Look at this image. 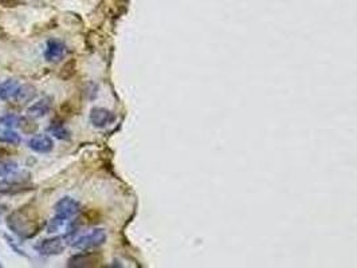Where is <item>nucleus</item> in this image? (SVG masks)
Listing matches in <instances>:
<instances>
[{
	"label": "nucleus",
	"instance_id": "obj_4",
	"mask_svg": "<svg viewBox=\"0 0 357 268\" xmlns=\"http://www.w3.org/2000/svg\"><path fill=\"white\" fill-rule=\"evenodd\" d=\"M102 256L98 252H81L67 260V267L90 268L100 266Z\"/></svg>",
	"mask_w": 357,
	"mask_h": 268
},
{
	"label": "nucleus",
	"instance_id": "obj_15",
	"mask_svg": "<svg viewBox=\"0 0 357 268\" xmlns=\"http://www.w3.org/2000/svg\"><path fill=\"white\" fill-rule=\"evenodd\" d=\"M20 141H22V138L14 130H11V129L0 130V142L10 144V145H18V144H20Z\"/></svg>",
	"mask_w": 357,
	"mask_h": 268
},
{
	"label": "nucleus",
	"instance_id": "obj_14",
	"mask_svg": "<svg viewBox=\"0 0 357 268\" xmlns=\"http://www.w3.org/2000/svg\"><path fill=\"white\" fill-rule=\"evenodd\" d=\"M49 132H50L54 137H56L58 140H63V141L70 140V137H71L70 132L66 129V126L63 125V122H59V121L51 122L50 127H49Z\"/></svg>",
	"mask_w": 357,
	"mask_h": 268
},
{
	"label": "nucleus",
	"instance_id": "obj_18",
	"mask_svg": "<svg viewBox=\"0 0 357 268\" xmlns=\"http://www.w3.org/2000/svg\"><path fill=\"white\" fill-rule=\"evenodd\" d=\"M0 123L3 126L8 127V129H12V127L18 126L19 123V117L15 116V114H5V116L0 117Z\"/></svg>",
	"mask_w": 357,
	"mask_h": 268
},
{
	"label": "nucleus",
	"instance_id": "obj_22",
	"mask_svg": "<svg viewBox=\"0 0 357 268\" xmlns=\"http://www.w3.org/2000/svg\"><path fill=\"white\" fill-rule=\"evenodd\" d=\"M0 267H1V264H0Z\"/></svg>",
	"mask_w": 357,
	"mask_h": 268
},
{
	"label": "nucleus",
	"instance_id": "obj_1",
	"mask_svg": "<svg viewBox=\"0 0 357 268\" xmlns=\"http://www.w3.org/2000/svg\"><path fill=\"white\" fill-rule=\"evenodd\" d=\"M43 220L39 213L31 204L16 209L8 215L7 225L16 236L22 239L34 238L36 233L43 228Z\"/></svg>",
	"mask_w": 357,
	"mask_h": 268
},
{
	"label": "nucleus",
	"instance_id": "obj_9",
	"mask_svg": "<svg viewBox=\"0 0 357 268\" xmlns=\"http://www.w3.org/2000/svg\"><path fill=\"white\" fill-rule=\"evenodd\" d=\"M28 147L36 153H50L54 147V142L46 134H36L28 140Z\"/></svg>",
	"mask_w": 357,
	"mask_h": 268
},
{
	"label": "nucleus",
	"instance_id": "obj_2",
	"mask_svg": "<svg viewBox=\"0 0 357 268\" xmlns=\"http://www.w3.org/2000/svg\"><path fill=\"white\" fill-rule=\"evenodd\" d=\"M106 242V232L101 228L93 229L89 233H85L76 240H73V247L77 249H82V251H87V249H93V248L101 247L102 244Z\"/></svg>",
	"mask_w": 357,
	"mask_h": 268
},
{
	"label": "nucleus",
	"instance_id": "obj_6",
	"mask_svg": "<svg viewBox=\"0 0 357 268\" xmlns=\"http://www.w3.org/2000/svg\"><path fill=\"white\" fill-rule=\"evenodd\" d=\"M54 209H55L56 216L67 220V219L74 218V216H77L80 213L81 205L80 202L76 201L74 198L63 197L56 202Z\"/></svg>",
	"mask_w": 357,
	"mask_h": 268
},
{
	"label": "nucleus",
	"instance_id": "obj_19",
	"mask_svg": "<svg viewBox=\"0 0 357 268\" xmlns=\"http://www.w3.org/2000/svg\"><path fill=\"white\" fill-rule=\"evenodd\" d=\"M65 219H62L59 218V216H56L55 215V218H53L50 220V223L47 224V232H56V231H59L60 228L63 227V224H65Z\"/></svg>",
	"mask_w": 357,
	"mask_h": 268
},
{
	"label": "nucleus",
	"instance_id": "obj_10",
	"mask_svg": "<svg viewBox=\"0 0 357 268\" xmlns=\"http://www.w3.org/2000/svg\"><path fill=\"white\" fill-rule=\"evenodd\" d=\"M51 107H53V98L51 97H43L42 99L36 101L34 105H31L27 109L28 116L34 117V118H40V117L47 116L50 113Z\"/></svg>",
	"mask_w": 357,
	"mask_h": 268
},
{
	"label": "nucleus",
	"instance_id": "obj_11",
	"mask_svg": "<svg viewBox=\"0 0 357 268\" xmlns=\"http://www.w3.org/2000/svg\"><path fill=\"white\" fill-rule=\"evenodd\" d=\"M19 89L20 83L15 79H7L4 82H0V99H3V101L15 99Z\"/></svg>",
	"mask_w": 357,
	"mask_h": 268
},
{
	"label": "nucleus",
	"instance_id": "obj_7",
	"mask_svg": "<svg viewBox=\"0 0 357 268\" xmlns=\"http://www.w3.org/2000/svg\"><path fill=\"white\" fill-rule=\"evenodd\" d=\"M90 123L94 127H106L116 120L114 113L108 110L105 107H93L89 116Z\"/></svg>",
	"mask_w": 357,
	"mask_h": 268
},
{
	"label": "nucleus",
	"instance_id": "obj_12",
	"mask_svg": "<svg viewBox=\"0 0 357 268\" xmlns=\"http://www.w3.org/2000/svg\"><path fill=\"white\" fill-rule=\"evenodd\" d=\"M18 127L20 129V132L25 133V134H35L38 130V123L34 120V117L26 116V117H19V123Z\"/></svg>",
	"mask_w": 357,
	"mask_h": 268
},
{
	"label": "nucleus",
	"instance_id": "obj_16",
	"mask_svg": "<svg viewBox=\"0 0 357 268\" xmlns=\"http://www.w3.org/2000/svg\"><path fill=\"white\" fill-rule=\"evenodd\" d=\"M76 61L74 59H71V61L69 62H66L65 63V66L62 67V70H60L59 73V78H62V79H70L71 76H74V74H76Z\"/></svg>",
	"mask_w": 357,
	"mask_h": 268
},
{
	"label": "nucleus",
	"instance_id": "obj_5",
	"mask_svg": "<svg viewBox=\"0 0 357 268\" xmlns=\"http://www.w3.org/2000/svg\"><path fill=\"white\" fill-rule=\"evenodd\" d=\"M34 189L28 178H14L10 180H1L0 181V195H15V193L27 192Z\"/></svg>",
	"mask_w": 357,
	"mask_h": 268
},
{
	"label": "nucleus",
	"instance_id": "obj_3",
	"mask_svg": "<svg viewBox=\"0 0 357 268\" xmlns=\"http://www.w3.org/2000/svg\"><path fill=\"white\" fill-rule=\"evenodd\" d=\"M35 249L43 256L60 255L66 249V239L59 238V236L53 239H45L39 244H36Z\"/></svg>",
	"mask_w": 357,
	"mask_h": 268
},
{
	"label": "nucleus",
	"instance_id": "obj_17",
	"mask_svg": "<svg viewBox=\"0 0 357 268\" xmlns=\"http://www.w3.org/2000/svg\"><path fill=\"white\" fill-rule=\"evenodd\" d=\"M16 168H18V164L14 161H4L1 160L0 161V177H7L10 176L12 173L15 172Z\"/></svg>",
	"mask_w": 357,
	"mask_h": 268
},
{
	"label": "nucleus",
	"instance_id": "obj_13",
	"mask_svg": "<svg viewBox=\"0 0 357 268\" xmlns=\"http://www.w3.org/2000/svg\"><path fill=\"white\" fill-rule=\"evenodd\" d=\"M36 96V89L31 85H20V89L15 97V101L18 103H26L34 99Z\"/></svg>",
	"mask_w": 357,
	"mask_h": 268
},
{
	"label": "nucleus",
	"instance_id": "obj_20",
	"mask_svg": "<svg viewBox=\"0 0 357 268\" xmlns=\"http://www.w3.org/2000/svg\"><path fill=\"white\" fill-rule=\"evenodd\" d=\"M18 4V0H0V5L3 7H16Z\"/></svg>",
	"mask_w": 357,
	"mask_h": 268
},
{
	"label": "nucleus",
	"instance_id": "obj_21",
	"mask_svg": "<svg viewBox=\"0 0 357 268\" xmlns=\"http://www.w3.org/2000/svg\"><path fill=\"white\" fill-rule=\"evenodd\" d=\"M10 154V152L7 150V149H4V147H0V161L4 158V157H7Z\"/></svg>",
	"mask_w": 357,
	"mask_h": 268
},
{
	"label": "nucleus",
	"instance_id": "obj_8",
	"mask_svg": "<svg viewBox=\"0 0 357 268\" xmlns=\"http://www.w3.org/2000/svg\"><path fill=\"white\" fill-rule=\"evenodd\" d=\"M66 45L59 39H49L46 45L45 58L47 62L56 63L66 55Z\"/></svg>",
	"mask_w": 357,
	"mask_h": 268
}]
</instances>
